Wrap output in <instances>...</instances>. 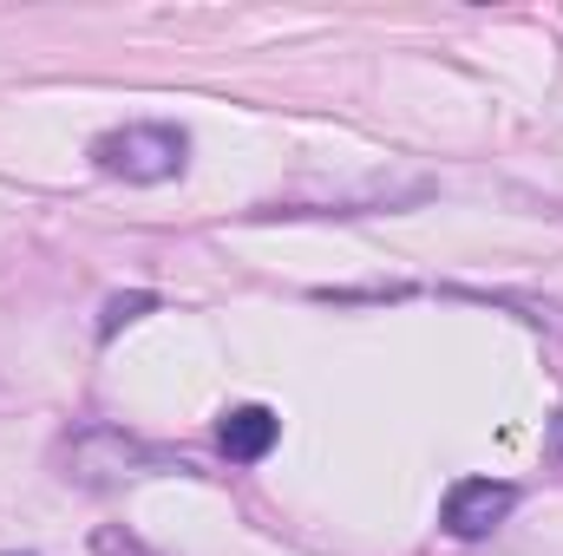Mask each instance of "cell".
Listing matches in <instances>:
<instances>
[{
    "label": "cell",
    "mask_w": 563,
    "mask_h": 556,
    "mask_svg": "<svg viewBox=\"0 0 563 556\" xmlns=\"http://www.w3.org/2000/svg\"><path fill=\"white\" fill-rule=\"evenodd\" d=\"M151 308H157V294H151V288H132V294H112V301H106V314H99V341H112L119 327H132V321H144Z\"/></svg>",
    "instance_id": "5b68a950"
},
{
    "label": "cell",
    "mask_w": 563,
    "mask_h": 556,
    "mask_svg": "<svg viewBox=\"0 0 563 556\" xmlns=\"http://www.w3.org/2000/svg\"><path fill=\"white\" fill-rule=\"evenodd\" d=\"M92 556H157L144 537H132L125 524H99L92 531Z\"/></svg>",
    "instance_id": "8992f818"
},
{
    "label": "cell",
    "mask_w": 563,
    "mask_h": 556,
    "mask_svg": "<svg viewBox=\"0 0 563 556\" xmlns=\"http://www.w3.org/2000/svg\"><path fill=\"white\" fill-rule=\"evenodd\" d=\"M511 511H518V491H511V485H498V478H459V485L445 491V504H439V524H445V537L478 544V537H492Z\"/></svg>",
    "instance_id": "3957f363"
},
{
    "label": "cell",
    "mask_w": 563,
    "mask_h": 556,
    "mask_svg": "<svg viewBox=\"0 0 563 556\" xmlns=\"http://www.w3.org/2000/svg\"><path fill=\"white\" fill-rule=\"evenodd\" d=\"M190 157V138L177 125H119L92 144V164L125 184H170Z\"/></svg>",
    "instance_id": "7a4b0ae2"
},
{
    "label": "cell",
    "mask_w": 563,
    "mask_h": 556,
    "mask_svg": "<svg viewBox=\"0 0 563 556\" xmlns=\"http://www.w3.org/2000/svg\"><path fill=\"white\" fill-rule=\"evenodd\" d=\"M59 465H66V485L79 491H119L132 478H151V471H170V458L157 445H144L119 425H86L59 445Z\"/></svg>",
    "instance_id": "6da1fadb"
},
{
    "label": "cell",
    "mask_w": 563,
    "mask_h": 556,
    "mask_svg": "<svg viewBox=\"0 0 563 556\" xmlns=\"http://www.w3.org/2000/svg\"><path fill=\"white\" fill-rule=\"evenodd\" d=\"M282 438V419L269 407H230L223 425H217V445H223V458H236V465H256V458H269Z\"/></svg>",
    "instance_id": "277c9868"
}]
</instances>
